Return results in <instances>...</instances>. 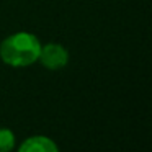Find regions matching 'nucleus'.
<instances>
[{
    "mask_svg": "<svg viewBox=\"0 0 152 152\" xmlns=\"http://www.w3.org/2000/svg\"><path fill=\"white\" fill-rule=\"evenodd\" d=\"M57 144L46 136H31L20 145V152H57Z\"/></svg>",
    "mask_w": 152,
    "mask_h": 152,
    "instance_id": "7ed1b4c3",
    "label": "nucleus"
},
{
    "mask_svg": "<svg viewBox=\"0 0 152 152\" xmlns=\"http://www.w3.org/2000/svg\"><path fill=\"white\" fill-rule=\"evenodd\" d=\"M15 147V136L10 129L0 128V152H8Z\"/></svg>",
    "mask_w": 152,
    "mask_h": 152,
    "instance_id": "20e7f679",
    "label": "nucleus"
},
{
    "mask_svg": "<svg viewBox=\"0 0 152 152\" xmlns=\"http://www.w3.org/2000/svg\"><path fill=\"white\" fill-rule=\"evenodd\" d=\"M41 64L49 70H57L62 69L64 66H67L69 62V53L62 44L57 43H48V44H41V51H39V57H38Z\"/></svg>",
    "mask_w": 152,
    "mask_h": 152,
    "instance_id": "f03ea898",
    "label": "nucleus"
},
{
    "mask_svg": "<svg viewBox=\"0 0 152 152\" xmlns=\"http://www.w3.org/2000/svg\"><path fill=\"white\" fill-rule=\"evenodd\" d=\"M41 43L34 34L18 31L0 43V59L12 67H26L38 61Z\"/></svg>",
    "mask_w": 152,
    "mask_h": 152,
    "instance_id": "f257e3e1",
    "label": "nucleus"
}]
</instances>
